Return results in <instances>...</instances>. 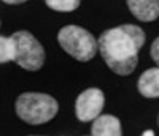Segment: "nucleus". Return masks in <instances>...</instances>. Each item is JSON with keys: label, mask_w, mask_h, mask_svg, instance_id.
I'll return each mask as SVG.
<instances>
[{"label": "nucleus", "mask_w": 159, "mask_h": 136, "mask_svg": "<svg viewBox=\"0 0 159 136\" xmlns=\"http://www.w3.org/2000/svg\"><path fill=\"white\" fill-rule=\"evenodd\" d=\"M143 45L145 32L134 24H124L100 35L99 52L113 73L127 76L137 68L139 51Z\"/></svg>", "instance_id": "f257e3e1"}, {"label": "nucleus", "mask_w": 159, "mask_h": 136, "mask_svg": "<svg viewBox=\"0 0 159 136\" xmlns=\"http://www.w3.org/2000/svg\"><path fill=\"white\" fill-rule=\"evenodd\" d=\"M15 108L19 119L30 125L46 124L51 119H54L59 111V104L51 95L37 92H27L19 95Z\"/></svg>", "instance_id": "f03ea898"}, {"label": "nucleus", "mask_w": 159, "mask_h": 136, "mask_svg": "<svg viewBox=\"0 0 159 136\" xmlns=\"http://www.w3.org/2000/svg\"><path fill=\"white\" fill-rule=\"evenodd\" d=\"M61 48L80 62H89L99 51V40L80 25H65L57 33Z\"/></svg>", "instance_id": "7ed1b4c3"}, {"label": "nucleus", "mask_w": 159, "mask_h": 136, "mask_svg": "<svg viewBox=\"0 0 159 136\" xmlns=\"http://www.w3.org/2000/svg\"><path fill=\"white\" fill-rule=\"evenodd\" d=\"M15 43V62L29 71H37L45 63V49L38 40L25 30L11 35Z\"/></svg>", "instance_id": "20e7f679"}, {"label": "nucleus", "mask_w": 159, "mask_h": 136, "mask_svg": "<svg viewBox=\"0 0 159 136\" xmlns=\"http://www.w3.org/2000/svg\"><path fill=\"white\" fill-rule=\"evenodd\" d=\"M103 104H105V95L100 89H97V87L86 89L76 98L75 114H76L78 120L91 122L100 116Z\"/></svg>", "instance_id": "39448f33"}, {"label": "nucleus", "mask_w": 159, "mask_h": 136, "mask_svg": "<svg viewBox=\"0 0 159 136\" xmlns=\"http://www.w3.org/2000/svg\"><path fill=\"white\" fill-rule=\"evenodd\" d=\"M130 13L139 21L151 22L159 18V0H126Z\"/></svg>", "instance_id": "423d86ee"}, {"label": "nucleus", "mask_w": 159, "mask_h": 136, "mask_svg": "<svg viewBox=\"0 0 159 136\" xmlns=\"http://www.w3.org/2000/svg\"><path fill=\"white\" fill-rule=\"evenodd\" d=\"M91 136H123L121 122L111 114H103L92 120Z\"/></svg>", "instance_id": "0eeeda50"}, {"label": "nucleus", "mask_w": 159, "mask_h": 136, "mask_svg": "<svg viewBox=\"0 0 159 136\" xmlns=\"http://www.w3.org/2000/svg\"><path fill=\"white\" fill-rule=\"evenodd\" d=\"M137 89L145 98H159V66L150 68L140 74Z\"/></svg>", "instance_id": "6e6552de"}, {"label": "nucleus", "mask_w": 159, "mask_h": 136, "mask_svg": "<svg viewBox=\"0 0 159 136\" xmlns=\"http://www.w3.org/2000/svg\"><path fill=\"white\" fill-rule=\"evenodd\" d=\"M15 62V43L11 36L0 35V63Z\"/></svg>", "instance_id": "1a4fd4ad"}, {"label": "nucleus", "mask_w": 159, "mask_h": 136, "mask_svg": "<svg viewBox=\"0 0 159 136\" xmlns=\"http://www.w3.org/2000/svg\"><path fill=\"white\" fill-rule=\"evenodd\" d=\"M46 5L54 10V11H61V13H70V11H75L81 0H45Z\"/></svg>", "instance_id": "9d476101"}, {"label": "nucleus", "mask_w": 159, "mask_h": 136, "mask_svg": "<svg viewBox=\"0 0 159 136\" xmlns=\"http://www.w3.org/2000/svg\"><path fill=\"white\" fill-rule=\"evenodd\" d=\"M151 59L156 62V65H159V36L153 41V45H151Z\"/></svg>", "instance_id": "9b49d317"}, {"label": "nucleus", "mask_w": 159, "mask_h": 136, "mask_svg": "<svg viewBox=\"0 0 159 136\" xmlns=\"http://www.w3.org/2000/svg\"><path fill=\"white\" fill-rule=\"evenodd\" d=\"M2 2H5V3H8V5H18V3L27 2V0H2Z\"/></svg>", "instance_id": "f8f14e48"}, {"label": "nucleus", "mask_w": 159, "mask_h": 136, "mask_svg": "<svg viewBox=\"0 0 159 136\" xmlns=\"http://www.w3.org/2000/svg\"><path fill=\"white\" fill-rule=\"evenodd\" d=\"M142 136H154V133L151 131V130H147V131H143V134Z\"/></svg>", "instance_id": "ddd939ff"}]
</instances>
